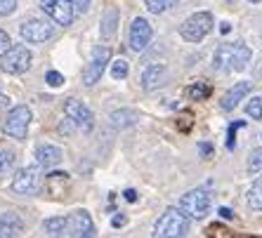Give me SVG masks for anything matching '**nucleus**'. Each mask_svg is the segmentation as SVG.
<instances>
[{
	"label": "nucleus",
	"instance_id": "nucleus-1",
	"mask_svg": "<svg viewBox=\"0 0 262 238\" xmlns=\"http://www.w3.org/2000/svg\"><path fill=\"white\" fill-rule=\"evenodd\" d=\"M250 52L248 45L244 43H222L217 50H215V59H213V66L217 71H244L248 66Z\"/></svg>",
	"mask_w": 262,
	"mask_h": 238
},
{
	"label": "nucleus",
	"instance_id": "nucleus-2",
	"mask_svg": "<svg viewBox=\"0 0 262 238\" xmlns=\"http://www.w3.org/2000/svg\"><path fill=\"white\" fill-rule=\"evenodd\" d=\"M189 233V217L180 208H168L154 226L156 238H184Z\"/></svg>",
	"mask_w": 262,
	"mask_h": 238
},
{
	"label": "nucleus",
	"instance_id": "nucleus-3",
	"mask_svg": "<svg viewBox=\"0 0 262 238\" xmlns=\"http://www.w3.org/2000/svg\"><path fill=\"white\" fill-rule=\"evenodd\" d=\"M213 208V194L208 189H194L180 198V210L189 220H206Z\"/></svg>",
	"mask_w": 262,
	"mask_h": 238
},
{
	"label": "nucleus",
	"instance_id": "nucleus-4",
	"mask_svg": "<svg viewBox=\"0 0 262 238\" xmlns=\"http://www.w3.org/2000/svg\"><path fill=\"white\" fill-rule=\"evenodd\" d=\"M215 19L210 12H196L191 17L184 19V24L180 26V36L187 40V43H199L213 31Z\"/></svg>",
	"mask_w": 262,
	"mask_h": 238
},
{
	"label": "nucleus",
	"instance_id": "nucleus-5",
	"mask_svg": "<svg viewBox=\"0 0 262 238\" xmlns=\"http://www.w3.org/2000/svg\"><path fill=\"white\" fill-rule=\"evenodd\" d=\"M31 64H33V55H31V50L26 45H10V50L0 57V68L12 76L26 74Z\"/></svg>",
	"mask_w": 262,
	"mask_h": 238
},
{
	"label": "nucleus",
	"instance_id": "nucleus-6",
	"mask_svg": "<svg viewBox=\"0 0 262 238\" xmlns=\"http://www.w3.org/2000/svg\"><path fill=\"white\" fill-rule=\"evenodd\" d=\"M31 118H33V113H31L29 106H24V104L14 106V109L7 113L5 123H3V132H5L7 137L17 139V141L26 139V134H29V125H31Z\"/></svg>",
	"mask_w": 262,
	"mask_h": 238
},
{
	"label": "nucleus",
	"instance_id": "nucleus-7",
	"mask_svg": "<svg viewBox=\"0 0 262 238\" xmlns=\"http://www.w3.org/2000/svg\"><path fill=\"white\" fill-rule=\"evenodd\" d=\"M109 61H111V50L104 47V45H97V47L92 50L90 61H88L85 68H83V83H85L88 87L95 85V83H97V80L104 76V71H106V64H109Z\"/></svg>",
	"mask_w": 262,
	"mask_h": 238
},
{
	"label": "nucleus",
	"instance_id": "nucleus-8",
	"mask_svg": "<svg viewBox=\"0 0 262 238\" xmlns=\"http://www.w3.org/2000/svg\"><path fill=\"white\" fill-rule=\"evenodd\" d=\"M43 12L48 14L55 24L59 26H71L73 17H76V5L71 0H40Z\"/></svg>",
	"mask_w": 262,
	"mask_h": 238
},
{
	"label": "nucleus",
	"instance_id": "nucleus-9",
	"mask_svg": "<svg viewBox=\"0 0 262 238\" xmlns=\"http://www.w3.org/2000/svg\"><path fill=\"white\" fill-rule=\"evenodd\" d=\"M19 33H21V38H24L26 43L38 45V43H45V40H50V38L55 36V26L50 24L48 19H29V21L21 24Z\"/></svg>",
	"mask_w": 262,
	"mask_h": 238
},
{
	"label": "nucleus",
	"instance_id": "nucleus-10",
	"mask_svg": "<svg viewBox=\"0 0 262 238\" xmlns=\"http://www.w3.org/2000/svg\"><path fill=\"white\" fill-rule=\"evenodd\" d=\"M64 113H67V118L76 125V128H80L83 132H90L92 125H95V116H92V111L88 109L83 102H78V99H67V104H64Z\"/></svg>",
	"mask_w": 262,
	"mask_h": 238
},
{
	"label": "nucleus",
	"instance_id": "nucleus-11",
	"mask_svg": "<svg viewBox=\"0 0 262 238\" xmlns=\"http://www.w3.org/2000/svg\"><path fill=\"white\" fill-rule=\"evenodd\" d=\"M38 186H40V172H38L36 165L21 168L12 179V191L19 196H33L38 191Z\"/></svg>",
	"mask_w": 262,
	"mask_h": 238
},
{
	"label": "nucleus",
	"instance_id": "nucleus-12",
	"mask_svg": "<svg viewBox=\"0 0 262 238\" xmlns=\"http://www.w3.org/2000/svg\"><path fill=\"white\" fill-rule=\"evenodd\" d=\"M151 38H154V31H151V26H149V21H146L144 17H137L133 24H130V33H128L130 50H135V52H142V50L149 47Z\"/></svg>",
	"mask_w": 262,
	"mask_h": 238
},
{
	"label": "nucleus",
	"instance_id": "nucleus-13",
	"mask_svg": "<svg viewBox=\"0 0 262 238\" xmlns=\"http://www.w3.org/2000/svg\"><path fill=\"white\" fill-rule=\"evenodd\" d=\"M69 220V236H78V238H88L95 236V224H92V217L88 215V210H73L67 217Z\"/></svg>",
	"mask_w": 262,
	"mask_h": 238
},
{
	"label": "nucleus",
	"instance_id": "nucleus-14",
	"mask_svg": "<svg viewBox=\"0 0 262 238\" xmlns=\"http://www.w3.org/2000/svg\"><path fill=\"white\" fill-rule=\"evenodd\" d=\"M168 83V68L163 64H151V66L144 68V74H142V87L146 92L151 90H159Z\"/></svg>",
	"mask_w": 262,
	"mask_h": 238
},
{
	"label": "nucleus",
	"instance_id": "nucleus-15",
	"mask_svg": "<svg viewBox=\"0 0 262 238\" xmlns=\"http://www.w3.org/2000/svg\"><path fill=\"white\" fill-rule=\"evenodd\" d=\"M250 90H253V83H250V80H241V83H236L234 87H229V90L225 92V97H222L220 106H222L225 111H234Z\"/></svg>",
	"mask_w": 262,
	"mask_h": 238
},
{
	"label": "nucleus",
	"instance_id": "nucleus-16",
	"mask_svg": "<svg viewBox=\"0 0 262 238\" xmlns=\"http://www.w3.org/2000/svg\"><path fill=\"white\" fill-rule=\"evenodd\" d=\"M61 158H64V151H61L59 147H55V144H43V147L36 149V163L38 168H55V165L61 163Z\"/></svg>",
	"mask_w": 262,
	"mask_h": 238
},
{
	"label": "nucleus",
	"instance_id": "nucleus-17",
	"mask_svg": "<svg viewBox=\"0 0 262 238\" xmlns=\"http://www.w3.org/2000/svg\"><path fill=\"white\" fill-rule=\"evenodd\" d=\"M24 231V222L17 212H5L0 217V238H12Z\"/></svg>",
	"mask_w": 262,
	"mask_h": 238
},
{
	"label": "nucleus",
	"instance_id": "nucleus-18",
	"mask_svg": "<svg viewBox=\"0 0 262 238\" xmlns=\"http://www.w3.org/2000/svg\"><path fill=\"white\" fill-rule=\"evenodd\" d=\"M137 118H140V113H137L135 109H116L109 116V123H111V128L125 130V128H130V125H135Z\"/></svg>",
	"mask_w": 262,
	"mask_h": 238
},
{
	"label": "nucleus",
	"instance_id": "nucleus-19",
	"mask_svg": "<svg viewBox=\"0 0 262 238\" xmlns=\"http://www.w3.org/2000/svg\"><path fill=\"white\" fill-rule=\"evenodd\" d=\"M118 10L116 7H109L106 12H104L102 17V26H99V33H102V38H114V33H116L118 29Z\"/></svg>",
	"mask_w": 262,
	"mask_h": 238
},
{
	"label": "nucleus",
	"instance_id": "nucleus-20",
	"mask_svg": "<svg viewBox=\"0 0 262 238\" xmlns=\"http://www.w3.org/2000/svg\"><path fill=\"white\" fill-rule=\"evenodd\" d=\"M43 229L48 236H64L69 229V220L67 217H50L43 222Z\"/></svg>",
	"mask_w": 262,
	"mask_h": 238
},
{
	"label": "nucleus",
	"instance_id": "nucleus-21",
	"mask_svg": "<svg viewBox=\"0 0 262 238\" xmlns=\"http://www.w3.org/2000/svg\"><path fill=\"white\" fill-rule=\"evenodd\" d=\"M248 208L250 210H262V175L253 179L248 189Z\"/></svg>",
	"mask_w": 262,
	"mask_h": 238
},
{
	"label": "nucleus",
	"instance_id": "nucleus-22",
	"mask_svg": "<svg viewBox=\"0 0 262 238\" xmlns=\"http://www.w3.org/2000/svg\"><path fill=\"white\" fill-rule=\"evenodd\" d=\"M177 0H144V7L151 14H163L165 10H170Z\"/></svg>",
	"mask_w": 262,
	"mask_h": 238
},
{
	"label": "nucleus",
	"instance_id": "nucleus-23",
	"mask_svg": "<svg viewBox=\"0 0 262 238\" xmlns=\"http://www.w3.org/2000/svg\"><path fill=\"white\" fill-rule=\"evenodd\" d=\"M246 113H248L250 118H255V121H262V94L248 99V104H246Z\"/></svg>",
	"mask_w": 262,
	"mask_h": 238
},
{
	"label": "nucleus",
	"instance_id": "nucleus-24",
	"mask_svg": "<svg viewBox=\"0 0 262 238\" xmlns=\"http://www.w3.org/2000/svg\"><path fill=\"white\" fill-rule=\"evenodd\" d=\"M210 85H206V83H194V85L187 87V97L191 99H206L208 94H210Z\"/></svg>",
	"mask_w": 262,
	"mask_h": 238
},
{
	"label": "nucleus",
	"instance_id": "nucleus-25",
	"mask_svg": "<svg viewBox=\"0 0 262 238\" xmlns=\"http://www.w3.org/2000/svg\"><path fill=\"white\" fill-rule=\"evenodd\" d=\"M246 170H248L250 175H257V172H262V147L255 149V151L248 156V165H246Z\"/></svg>",
	"mask_w": 262,
	"mask_h": 238
},
{
	"label": "nucleus",
	"instance_id": "nucleus-26",
	"mask_svg": "<svg viewBox=\"0 0 262 238\" xmlns=\"http://www.w3.org/2000/svg\"><path fill=\"white\" fill-rule=\"evenodd\" d=\"M128 61L125 59H116V61H111V78L114 80H123L125 76H128Z\"/></svg>",
	"mask_w": 262,
	"mask_h": 238
},
{
	"label": "nucleus",
	"instance_id": "nucleus-27",
	"mask_svg": "<svg viewBox=\"0 0 262 238\" xmlns=\"http://www.w3.org/2000/svg\"><path fill=\"white\" fill-rule=\"evenodd\" d=\"M12 163H14V153L12 151H0V175L10 170Z\"/></svg>",
	"mask_w": 262,
	"mask_h": 238
},
{
	"label": "nucleus",
	"instance_id": "nucleus-28",
	"mask_svg": "<svg viewBox=\"0 0 262 238\" xmlns=\"http://www.w3.org/2000/svg\"><path fill=\"white\" fill-rule=\"evenodd\" d=\"M45 80H48L50 87H61L64 85V76H61L59 71H48V74H45Z\"/></svg>",
	"mask_w": 262,
	"mask_h": 238
},
{
	"label": "nucleus",
	"instance_id": "nucleus-29",
	"mask_svg": "<svg viewBox=\"0 0 262 238\" xmlns=\"http://www.w3.org/2000/svg\"><path fill=\"white\" fill-rule=\"evenodd\" d=\"M238 128H246V123L244 121H236V123H232V125H229V132H227V147H229V149H234V134H236Z\"/></svg>",
	"mask_w": 262,
	"mask_h": 238
},
{
	"label": "nucleus",
	"instance_id": "nucleus-30",
	"mask_svg": "<svg viewBox=\"0 0 262 238\" xmlns=\"http://www.w3.org/2000/svg\"><path fill=\"white\" fill-rule=\"evenodd\" d=\"M17 10V0H0V17H7Z\"/></svg>",
	"mask_w": 262,
	"mask_h": 238
},
{
	"label": "nucleus",
	"instance_id": "nucleus-31",
	"mask_svg": "<svg viewBox=\"0 0 262 238\" xmlns=\"http://www.w3.org/2000/svg\"><path fill=\"white\" fill-rule=\"evenodd\" d=\"M10 45H12V40H10V36H7L5 31L0 29V57L5 55L7 50H10Z\"/></svg>",
	"mask_w": 262,
	"mask_h": 238
},
{
	"label": "nucleus",
	"instance_id": "nucleus-32",
	"mask_svg": "<svg viewBox=\"0 0 262 238\" xmlns=\"http://www.w3.org/2000/svg\"><path fill=\"white\" fill-rule=\"evenodd\" d=\"M73 5H76V12H88V7H90V0H71Z\"/></svg>",
	"mask_w": 262,
	"mask_h": 238
},
{
	"label": "nucleus",
	"instance_id": "nucleus-33",
	"mask_svg": "<svg viewBox=\"0 0 262 238\" xmlns=\"http://www.w3.org/2000/svg\"><path fill=\"white\" fill-rule=\"evenodd\" d=\"M199 151H201V156L210 158L213 156V144H199Z\"/></svg>",
	"mask_w": 262,
	"mask_h": 238
},
{
	"label": "nucleus",
	"instance_id": "nucleus-34",
	"mask_svg": "<svg viewBox=\"0 0 262 238\" xmlns=\"http://www.w3.org/2000/svg\"><path fill=\"white\" fill-rule=\"evenodd\" d=\"M123 198H125L128 203H135V201H137V191H135V189H125V191H123Z\"/></svg>",
	"mask_w": 262,
	"mask_h": 238
},
{
	"label": "nucleus",
	"instance_id": "nucleus-35",
	"mask_svg": "<svg viewBox=\"0 0 262 238\" xmlns=\"http://www.w3.org/2000/svg\"><path fill=\"white\" fill-rule=\"evenodd\" d=\"M125 224V215H116L114 220H111V226H123Z\"/></svg>",
	"mask_w": 262,
	"mask_h": 238
},
{
	"label": "nucleus",
	"instance_id": "nucleus-36",
	"mask_svg": "<svg viewBox=\"0 0 262 238\" xmlns=\"http://www.w3.org/2000/svg\"><path fill=\"white\" fill-rule=\"evenodd\" d=\"M220 217H222V220H232L234 215H232V210L229 208H220Z\"/></svg>",
	"mask_w": 262,
	"mask_h": 238
},
{
	"label": "nucleus",
	"instance_id": "nucleus-37",
	"mask_svg": "<svg viewBox=\"0 0 262 238\" xmlns=\"http://www.w3.org/2000/svg\"><path fill=\"white\" fill-rule=\"evenodd\" d=\"M7 104H10V97L0 92V111H5V109H7Z\"/></svg>",
	"mask_w": 262,
	"mask_h": 238
},
{
	"label": "nucleus",
	"instance_id": "nucleus-38",
	"mask_svg": "<svg viewBox=\"0 0 262 238\" xmlns=\"http://www.w3.org/2000/svg\"><path fill=\"white\" fill-rule=\"evenodd\" d=\"M220 31H222V36H225V33H229V31H232V26H229V24H222V26H220Z\"/></svg>",
	"mask_w": 262,
	"mask_h": 238
},
{
	"label": "nucleus",
	"instance_id": "nucleus-39",
	"mask_svg": "<svg viewBox=\"0 0 262 238\" xmlns=\"http://www.w3.org/2000/svg\"><path fill=\"white\" fill-rule=\"evenodd\" d=\"M250 3H262V0H250Z\"/></svg>",
	"mask_w": 262,
	"mask_h": 238
}]
</instances>
